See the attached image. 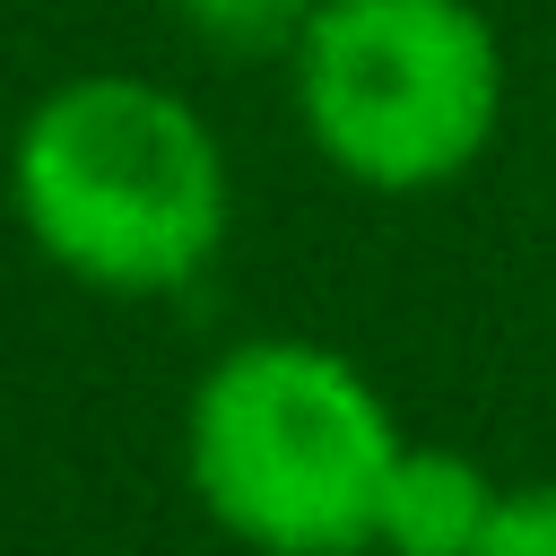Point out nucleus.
I'll return each mask as SVG.
<instances>
[{"label": "nucleus", "mask_w": 556, "mask_h": 556, "mask_svg": "<svg viewBox=\"0 0 556 556\" xmlns=\"http://www.w3.org/2000/svg\"><path fill=\"white\" fill-rule=\"evenodd\" d=\"M0 191L35 261L104 304L191 295L235 235V156L156 70H61L17 113Z\"/></svg>", "instance_id": "f257e3e1"}, {"label": "nucleus", "mask_w": 556, "mask_h": 556, "mask_svg": "<svg viewBox=\"0 0 556 556\" xmlns=\"http://www.w3.org/2000/svg\"><path fill=\"white\" fill-rule=\"evenodd\" d=\"M382 382L304 330L217 348L182 400V478L243 556H374L382 478L400 460Z\"/></svg>", "instance_id": "f03ea898"}, {"label": "nucleus", "mask_w": 556, "mask_h": 556, "mask_svg": "<svg viewBox=\"0 0 556 556\" xmlns=\"http://www.w3.org/2000/svg\"><path fill=\"white\" fill-rule=\"evenodd\" d=\"M304 148L374 200H426L486 165L513 61L478 0H321L287 52Z\"/></svg>", "instance_id": "7ed1b4c3"}, {"label": "nucleus", "mask_w": 556, "mask_h": 556, "mask_svg": "<svg viewBox=\"0 0 556 556\" xmlns=\"http://www.w3.org/2000/svg\"><path fill=\"white\" fill-rule=\"evenodd\" d=\"M495 478L452 452V443H400L391 478H382V513H374V556H469L486 513H495Z\"/></svg>", "instance_id": "20e7f679"}, {"label": "nucleus", "mask_w": 556, "mask_h": 556, "mask_svg": "<svg viewBox=\"0 0 556 556\" xmlns=\"http://www.w3.org/2000/svg\"><path fill=\"white\" fill-rule=\"evenodd\" d=\"M156 9L182 43H200L217 61H278L287 70V52L304 43L321 0H156Z\"/></svg>", "instance_id": "39448f33"}, {"label": "nucleus", "mask_w": 556, "mask_h": 556, "mask_svg": "<svg viewBox=\"0 0 556 556\" xmlns=\"http://www.w3.org/2000/svg\"><path fill=\"white\" fill-rule=\"evenodd\" d=\"M469 556H556V478H521V486H504Z\"/></svg>", "instance_id": "423d86ee"}]
</instances>
